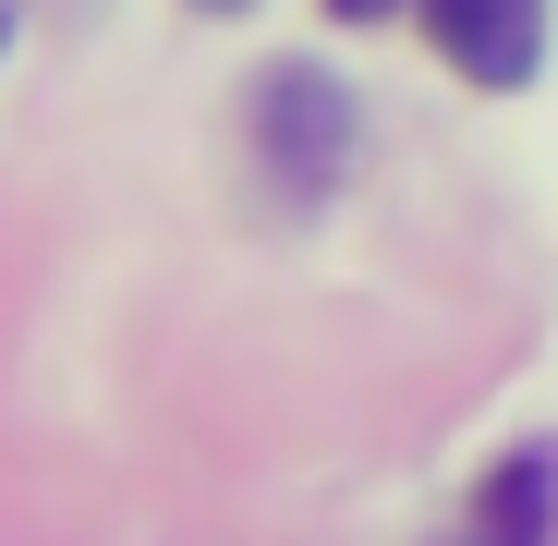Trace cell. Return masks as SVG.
<instances>
[{
  "mask_svg": "<svg viewBox=\"0 0 558 546\" xmlns=\"http://www.w3.org/2000/svg\"><path fill=\"white\" fill-rule=\"evenodd\" d=\"M255 134H267V170L292 182V195H316V182L340 170V146H352V98H340L328 73H267Z\"/></svg>",
  "mask_w": 558,
  "mask_h": 546,
  "instance_id": "obj_1",
  "label": "cell"
},
{
  "mask_svg": "<svg viewBox=\"0 0 558 546\" xmlns=\"http://www.w3.org/2000/svg\"><path fill=\"white\" fill-rule=\"evenodd\" d=\"M425 37L474 85H522L546 61V0H425Z\"/></svg>",
  "mask_w": 558,
  "mask_h": 546,
  "instance_id": "obj_2",
  "label": "cell"
},
{
  "mask_svg": "<svg viewBox=\"0 0 558 546\" xmlns=\"http://www.w3.org/2000/svg\"><path fill=\"white\" fill-rule=\"evenodd\" d=\"M546 522H558V462H546V449H522V462L486 474V498H474V522H461V546H546Z\"/></svg>",
  "mask_w": 558,
  "mask_h": 546,
  "instance_id": "obj_3",
  "label": "cell"
},
{
  "mask_svg": "<svg viewBox=\"0 0 558 546\" xmlns=\"http://www.w3.org/2000/svg\"><path fill=\"white\" fill-rule=\"evenodd\" d=\"M328 13H340V25H377V13H401V0H328Z\"/></svg>",
  "mask_w": 558,
  "mask_h": 546,
  "instance_id": "obj_4",
  "label": "cell"
},
{
  "mask_svg": "<svg viewBox=\"0 0 558 546\" xmlns=\"http://www.w3.org/2000/svg\"><path fill=\"white\" fill-rule=\"evenodd\" d=\"M195 13H255V0H195Z\"/></svg>",
  "mask_w": 558,
  "mask_h": 546,
  "instance_id": "obj_5",
  "label": "cell"
},
{
  "mask_svg": "<svg viewBox=\"0 0 558 546\" xmlns=\"http://www.w3.org/2000/svg\"><path fill=\"white\" fill-rule=\"evenodd\" d=\"M0 37H13V25H0Z\"/></svg>",
  "mask_w": 558,
  "mask_h": 546,
  "instance_id": "obj_6",
  "label": "cell"
}]
</instances>
